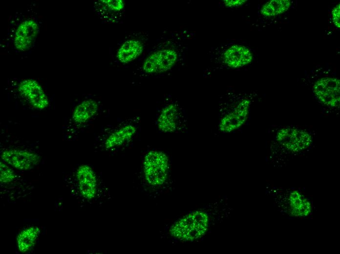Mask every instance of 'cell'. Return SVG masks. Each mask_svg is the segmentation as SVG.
Wrapping results in <instances>:
<instances>
[{"instance_id": "11", "label": "cell", "mask_w": 340, "mask_h": 254, "mask_svg": "<svg viewBox=\"0 0 340 254\" xmlns=\"http://www.w3.org/2000/svg\"><path fill=\"white\" fill-rule=\"evenodd\" d=\"M180 114V106L176 102L171 101L164 105L157 118L158 130L164 133L175 132L179 126Z\"/></svg>"}, {"instance_id": "16", "label": "cell", "mask_w": 340, "mask_h": 254, "mask_svg": "<svg viewBox=\"0 0 340 254\" xmlns=\"http://www.w3.org/2000/svg\"><path fill=\"white\" fill-rule=\"evenodd\" d=\"M98 110L99 104L97 101L91 98L85 99L75 107L72 120L77 124H84L95 116Z\"/></svg>"}, {"instance_id": "21", "label": "cell", "mask_w": 340, "mask_h": 254, "mask_svg": "<svg viewBox=\"0 0 340 254\" xmlns=\"http://www.w3.org/2000/svg\"><path fill=\"white\" fill-rule=\"evenodd\" d=\"M332 21L335 26L340 27V3L335 6L332 11Z\"/></svg>"}, {"instance_id": "13", "label": "cell", "mask_w": 340, "mask_h": 254, "mask_svg": "<svg viewBox=\"0 0 340 254\" xmlns=\"http://www.w3.org/2000/svg\"><path fill=\"white\" fill-rule=\"evenodd\" d=\"M101 19L111 23H120L124 19L126 3L124 0H102L94 6Z\"/></svg>"}, {"instance_id": "7", "label": "cell", "mask_w": 340, "mask_h": 254, "mask_svg": "<svg viewBox=\"0 0 340 254\" xmlns=\"http://www.w3.org/2000/svg\"><path fill=\"white\" fill-rule=\"evenodd\" d=\"M251 103L248 99H243L234 108L224 114L218 124L220 131L231 132L244 125L248 118Z\"/></svg>"}, {"instance_id": "10", "label": "cell", "mask_w": 340, "mask_h": 254, "mask_svg": "<svg viewBox=\"0 0 340 254\" xmlns=\"http://www.w3.org/2000/svg\"><path fill=\"white\" fill-rule=\"evenodd\" d=\"M18 90L21 96L34 108L42 110L48 106V97L42 86L36 80H23L20 83Z\"/></svg>"}, {"instance_id": "20", "label": "cell", "mask_w": 340, "mask_h": 254, "mask_svg": "<svg viewBox=\"0 0 340 254\" xmlns=\"http://www.w3.org/2000/svg\"><path fill=\"white\" fill-rule=\"evenodd\" d=\"M16 178L14 170L4 162H0V182L1 184H8Z\"/></svg>"}, {"instance_id": "19", "label": "cell", "mask_w": 340, "mask_h": 254, "mask_svg": "<svg viewBox=\"0 0 340 254\" xmlns=\"http://www.w3.org/2000/svg\"><path fill=\"white\" fill-rule=\"evenodd\" d=\"M290 206L292 213L295 215H307L309 206L307 200L298 192L294 191L291 193Z\"/></svg>"}, {"instance_id": "5", "label": "cell", "mask_w": 340, "mask_h": 254, "mask_svg": "<svg viewBox=\"0 0 340 254\" xmlns=\"http://www.w3.org/2000/svg\"><path fill=\"white\" fill-rule=\"evenodd\" d=\"M211 57L215 64L237 68L250 64L253 61V55L248 47L234 44L223 48L220 46L216 47L213 50Z\"/></svg>"}, {"instance_id": "1", "label": "cell", "mask_w": 340, "mask_h": 254, "mask_svg": "<svg viewBox=\"0 0 340 254\" xmlns=\"http://www.w3.org/2000/svg\"><path fill=\"white\" fill-rule=\"evenodd\" d=\"M187 33L173 32L161 37L147 49L138 70L146 76H155L170 72L184 59Z\"/></svg>"}, {"instance_id": "12", "label": "cell", "mask_w": 340, "mask_h": 254, "mask_svg": "<svg viewBox=\"0 0 340 254\" xmlns=\"http://www.w3.org/2000/svg\"><path fill=\"white\" fill-rule=\"evenodd\" d=\"M76 177L82 197L87 200L93 199L97 193L98 181L93 169L86 164L81 165L77 169Z\"/></svg>"}, {"instance_id": "22", "label": "cell", "mask_w": 340, "mask_h": 254, "mask_svg": "<svg viewBox=\"0 0 340 254\" xmlns=\"http://www.w3.org/2000/svg\"><path fill=\"white\" fill-rule=\"evenodd\" d=\"M246 0H223V3L226 7H238L244 4L246 2Z\"/></svg>"}, {"instance_id": "4", "label": "cell", "mask_w": 340, "mask_h": 254, "mask_svg": "<svg viewBox=\"0 0 340 254\" xmlns=\"http://www.w3.org/2000/svg\"><path fill=\"white\" fill-rule=\"evenodd\" d=\"M170 171V160L164 151L152 149L145 155L143 161V173L147 184L159 188L167 183Z\"/></svg>"}, {"instance_id": "3", "label": "cell", "mask_w": 340, "mask_h": 254, "mask_svg": "<svg viewBox=\"0 0 340 254\" xmlns=\"http://www.w3.org/2000/svg\"><path fill=\"white\" fill-rule=\"evenodd\" d=\"M148 41V33L145 32L132 33L126 36L114 49L113 63L119 67H123L140 60L146 51Z\"/></svg>"}, {"instance_id": "8", "label": "cell", "mask_w": 340, "mask_h": 254, "mask_svg": "<svg viewBox=\"0 0 340 254\" xmlns=\"http://www.w3.org/2000/svg\"><path fill=\"white\" fill-rule=\"evenodd\" d=\"M313 91L323 105L329 107H337L340 104V81L338 78H323L313 86Z\"/></svg>"}, {"instance_id": "18", "label": "cell", "mask_w": 340, "mask_h": 254, "mask_svg": "<svg viewBox=\"0 0 340 254\" xmlns=\"http://www.w3.org/2000/svg\"><path fill=\"white\" fill-rule=\"evenodd\" d=\"M290 5L289 0H272L262 6L260 13L265 17H274L287 11Z\"/></svg>"}, {"instance_id": "2", "label": "cell", "mask_w": 340, "mask_h": 254, "mask_svg": "<svg viewBox=\"0 0 340 254\" xmlns=\"http://www.w3.org/2000/svg\"><path fill=\"white\" fill-rule=\"evenodd\" d=\"M223 206V202L220 200L188 212L170 225L169 235L183 243L199 241L221 221L226 209Z\"/></svg>"}, {"instance_id": "6", "label": "cell", "mask_w": 340, "mask_h": 254, "mask_svg": "<svg viewBox=\"0 0 340 254\" xmlns=\"http://www.w3.org/2000/svg\"><path fill=\"white\" fill-rule=\"evenodd\" d=\"M276 140L284 148L292 152H299L309 147L312 143L311 135L307 131L293 127H284L279 129Z\"/></svg>"}, {"instance_id": "17", "label": "cell", "mask_w": 340, "mask_h": 254, "mask_svg": "<svg viewBox=\"0 0 340 254\" xmlns=\"http://www.w3.org/2000/svg\"><path fill=\"white\" fill-rule=\"evenodd\" d=\"M40 233L37 227H30L22 230L17 238V246L19 251L26 253L32 249Z\"/></svg>"}, {"instance_id": "9", "label": "cell", "mask_w": 340, "mask_h": 254, "mask_svg": "<svg viewBox=\"0 0 340 254\" xmlns=\"http://www.w3.org/2000/svg\"><path fill=\"white\" fill-rule=\"evenodd\" d=\"M3 162L21 170L33 169L40 163L41 158L38 154L26 150L7 149L1 152Z\"/></svg>"}, {"instance_id": "15", "label": "cell", "mask_w": 340, "mask_h": 254, "mask_svg": "<svg viewBox=\"0 0 340 254\" xmlns=\"http://www.w3.org/2000/svg\"><path fill=\"white\" fill-rule=\"evenodd\" d=\"M137 130L136 126L132 124H125L113 130L106 137L105 148L107 149L114 148L124 145L130 141Z\"/></svg>"}, {"instance_id": "14", "label": "cell", "mask_w": 340, "mask_h": 254, "mask_svg": "<svg viewBox=\"0 0 340 254\" xmlns=\"http://www.w3.org/2000/svg\"><path fill=\"white\" fill-rule=\"evenodd\" d=\"M38 31V25L34 21L27 20L21 22L18 26L14 35L16 48L21 51L29 49L35 42Z\"/></svg>"}]
</instances>
